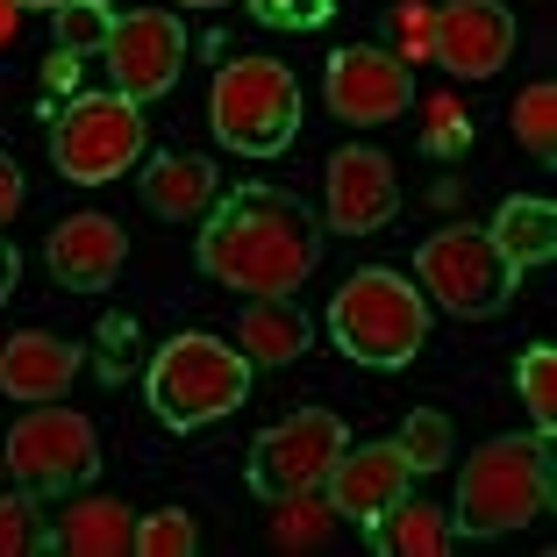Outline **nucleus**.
<instances>
[{
	"label": "nucleus",
	"instance_id": "4468645a",
	"mask_svg": "<svg viewBox=\"0 0 557 557\" xmlns=\"http://www.w3.org/2000/svg\"><path fill=\"white\" fill-rule=\"evenodd\" d=\"M50 278L65 286V294H100V286H115L122 264H129V236H122L115 214H65L58 230H50Z\"/></svg>",
	"mask_w": 557,
	"mask_h": 557
},
{
	"label": "nucleus",
	"instance_id": "a878e982",
	"mask_svg": "<svg viewBox=\"0 0 557 557\" xmlns=\"http://www.w3.org/2000/svg\"><path fill=\"white\" fill-rule=\"evenodd\" d=\"M194 550H200V529L186 508L136 515V557H194Z\"/></svg>",
	"mask_w": 557,
	"mask_h": 557
},
{
	"label": "nucleus",
	"instance_id": "72a5a7b5",
	"mask_svg": "<svg viewBox=\"0 0 557 557\" xmlns=\"http://www.w3.org/2000/svg\"><path fill=\"white\" fill-rule=\"evenodd\" d=\"M79 79V58H72V50H50L44 58V86H72Z\"/></svg>",
	"mask_w": 557,
	"mask_h": 557
},
{
	"label": "nucleus",
	"instance_id": "ddd939ff",
	"mask_svg": "<svg viewBox=\"0 0 557 557\" xmlns=\"http://www.w3.org/2000/svg\"><path fill=\"white\" fill-rule=\"evenodd\" d=\"M400 214V180L394 164L379 158L372 144H350L329 158V208H322V230H344V236H372Z\"/></svg>",
	"mask_w": 557,
	"mask_h": 557
},
{
	"label": "nucleus",
	"instance_id": "7c9ffc66",
	"mask_svg": "<svg viewBox=\"0 0 557 557\" xmlns=\"http://www.w3.org/2000/svg\"><path fill=\"white\" fill-rule=\"evenodd\" d=\"M386 36H394V58H400V65L429 58V8H422V0H400L394 15H386Z\"/></svg>",
	"mask_w": 557,
	"mask_h": 557
},
{
	"label": "nucleus",
	"instance_id": "b1692460",
	"mask_svg": "<svg viewBox=\"0 0 557 557\" xmlns=\"http://www.w3.org/2000/svg\"><path fill=\"white\" fill-rule=\"evenodd\" d=\"M50 15H58V50H72V58H94L115 36V8L108 0H58Z\"/></svg>",
	"mask_w": 557,
	"mask_h": 557
},
{
	"label": "nucleus",
	"instance_id": "412c9836",
	"mask_svg": "<svg viewBox=\"0 0 557 557\" xmlns=\"http://www.w3.org/2000/svg\"><path fill=\"white\" fill-rule=\"evenodd\" d=\"M364 536H372L379 557H443L458 543L450 536V515L429 508V500H408V493H400L394 508H379L372 522H364Z\"/></svg>",
	"mask_w": 557,
	"mask_h": 557
},
{
	"label": "nucleus",
	"instance_id": "5701e85b",
	"mask_svg": "<svg viewBox=\"0 0 557 557\" xmlns=\"http://www.w3.org/2000/svg\"><path fill=\"white\" fill-rule=\"evenodd\" d=\"M400 458H408V472L414 479H429V472H443V465L458 458V443H450V422H443L436 408H414L408 422H400Z\"/></svg>",
	"mask_w": 557,
	"mask_h": 557
},
{
	"label": "nucleus",
	"instance_id": "58836bf2",
	"mask_svg": "<svg viewBox=\"0 0 557 557\" xmlns=\"http://www.w3.org/2000/svg\"><path fill=\"white\" fill-rule=\"evenodd\" d=\"M0 465H8V458H0Z\"/></svg>",
	"mask_w": 557,
	"mask_h": 557
},
{
	"label": "nucleus",
	"instance_id": "dca6fc26",
	"mask_svg": "<svg viewBox=\"0 0 557 557\" xmlns=\"http://www.w3.org/2000/svg\"><path fill=\"white\" fill-rule=\"evenodd\" d=\"M86 372V350L65 344V336H50V329H22V336H8V350H0V394L8 400H65V386Z\"/></svg>",
	"mask_w": 557,
	"mask_h": 557
},
{
	"label": "nucleus",
	"instance_id": "9b49d317",
	"mask_svg": "<svg viewBox=\"0 0 557 557\" xmlns=\"http://www.w3.org/2000/svg\"><path fill=\"white\" fill-rule=\"evenodd\" d=\"M429 58L458 79H493L515 58V8L508 0H443V8H429Z\"/></svg>",
	"mask_w": 557,
	"mask_h": 557
},
{
	"label": "nucleus",
	"instance_id": "39448f33",
	"mask_svg": "<svg viewBox=\"0 0 557 557\" xmlns=\"http://www.w3.org/2000/svg\"><path fill=\"white\" fill-rule=\"evenodd\" d=\"M214 136L244 158H278L300 136V86L278 58H222L208 94Z\"/></svg>",
	"mask_w": 557,
	"mask_h": 557
},
{
	"label": "nucleus",
	"instance_id": "4be33fe9",
	"mask_svg": "<svg viewBox=\"0 0 557 557\" xmlns=\"http://www.w3.org/2000/svg\"><path fill=\"white\" fill-rule=\"evenodd\" d=\"M58 550V529L44 522V508H36V493H0V557H44Z\"/></svg>",
	"mask_w": 557,
	"mask_h": 557
},
{
	"label": "nucleus",
	"instance_id": "a211bd4d",
	"mask_svg": "<svg viewBox=\"0 0 557 557\" xmlns=\"http://www.w3.org/2000/svg\"><path fill=\"white\" fill-rule=\"evenodd\" d=\"M136 186H144V208L164 214V222H186V214H208L214 194H222V172H214L208 158H150L144 172H136Z\"/></svg>",
	"mask_w": 557,
	"mask_h": 557
},
{
	"label": "nucleus",
	"instance_id": "2eb2a0df",
	"mask_svg": "<svg viewBox=\"0 0 557 557\" xmlns=\"http://www.w3.org/2000/svg\"><path fill=\"white\" fill-rule=\"evenodd\" d=\"M329 486V515H350V522H372L379 508H394L400 493L414 486L408 458H400V443H358L336 458V472L322 479Z\"/></svg>",
	"mask_w": 557,
	"mask_h": 557
},
{
	"label": "nucleus",
	"instance_id": "473e14b6",
	"mask_svg": "<svg viewBox=\"0 0 557 557\" xmlns=\"http://www.w3.org/2000/svg\"><path fill=\"white\" fill-rule=\"evenodd\" d=\"M22 200H29V186H22V164L15 158H0V230L22 214Z\"/></svg>",
	"mask_w": 557,
	"mask_h": 557
},
{
	"label": "nucleus",
	"instance_id": "aec40b11",
	"mask_svg": "<svg viewBox=\"0 0 557 557\" xmlns=\"http://www.w3.org/2000/svg\"><path fill=\"white\" fill-rule=\"evenodd\" d=\"M486 236H493V250H500L515 272L550 264L557 258V208H550V200H536V194H515V200H500V208H493Z\"/></svg>",
	"mask_w": 557,
	"mask_h": 557
},
{
	"label": "nucleus",
	"instance_id": "f3484780",
	"mask_svg": "<svg viewBox=\"0 0 557 557\" xmlns=\"http://www.w3.org/2000/svg\"><path fill=\"white\" fill-rule=\"evenodd\" d=\"M50 529H58V550H72V557H129L136 550V508L115 500V493L72 500Z\"/></svg>",
	"mask_w": 557,
	"mask_h": 557
},
{
	"label": "nucleus",
	"instance_id": "20e7f679",
	"mask_svg": "<svg viewBox=\"0 0 557 557\" xmlns=\"http://www.w3.org/2000/svg\"><path fill=\"white\" fill-rule=\"evenodd\" d=\"M329 336H336L344 358L372 364V372H400L429 344V300L394 264H364V272L344 278V294L329 300Z\"/></svg>",
	"mask_w": 557,
	"mask_h": 557
},
{
	"label": "nucleus",
	"instance_id": "bb28decb",
	"mask_svg": "<svg viewBox=\"0 0 557 557\" xmlns=\"http://www.w3.org/2000/svg\"><path fill=\"white\" fill-rule=\"evenodd\" d=\"M515 386H522V400H529V414H536V429L550 436V429H557V350H550V344L522 350V364H515Z\"/></svg>",
	"mask_w": 557,
	"mask_h": 557
},
{
	"label": "nucleus",
	"instance_id": "2f4dec72",
	"mask_svg": "<svg viewBox=\"0 0 557 557\" xmlns=\"http://www.w3.org/2000/svg\"><path fill=\"white\" fill-rule=\"evenodd\" d=\"M129 372V322H100V379L115 386Z\"/></svg>",
	"mask_w": 557,
	"mask_h": 557
},
{
	"label": "nucleus",
	"instance_id": "f8f14e48",
	"mask_svg": "<svg viewBox=\"0 0 557 557\" xmlns=\"http://www.w3.org/2000/svg\"><path fill=\"white\" fill-rule=\"evenodd\" d=\"M108 72H115V94H129L136 108L158 94H172L186 65V29L164 8H136V15H115V36H108Z\"/></svg>",
	"mask_w": 557,
	"mask_h": 557
},
{
	"label": "nucleus",
	"instance_id": "9d476101",
	"mask_svg": "<svg viewBox=\"0 0 557 557\" xmlns=\"http://www.w3.org/2000/svg\"><path fill=\"white\" fill-rule=\"evenodd\" d=\"M322 94H329V115L358 122V129H379V122H400L414 108V72L400 65L394 50L350 44V50H329Z\"/></svg>",
	"mask_w": 557,
	"mask_h": 557
},
{
	"label": "nucleus",
	"instance_id": "7ed1b4c3",
	"mask_svg": "<svg viewBox=\"0 0 557 557\" xmlns=\"http://www.w3.org/2000/svg\"><path fill=\"white\" fill-rule=\"evenodd\" d=\"M144 394H150V414L164 429H208L222 414H236L250 400V358L230 344V336H208V329H186L172 344H158L144 372Z\"/></svg>",
	"mask_w": 557,
	"mask_h": 557
},
{
	"label": "nucleus",
	"instance_id": "cd10ccee",
	"mask_svg": "<svg viewBox=\"0 0 557 557\" xmlns=\"http://www.w3.org/2000/svg\"><path fill=\"white\" fill-rule=\"evenodd\" d=\"M422 150L429 158H458L465 144H472V115L458 108V94H436V100H422Z\"/></svg>",
	"mask_w": 557,
	"mask_h": 557
},
{
	"label": "nucleus",
	"instance_id": "1a4fd4ad",
	"mask_svg": "<svg viewBox=\"0 0 557 557\" xmlns=\"http://www.w3.org/2000/svg\"><path fill=\"white\" fill-rule=\"evenodd\" d=\"M344 450H350L344 414L300 408L250 443V493H264V500H278V493H322V479L336 472Z\"/></svg>",
	"mask_w": 557,
	"mask_h": 557
},
{
	"label": "nucleus",
	"instance_id": "0eeeda50",
	"mask_svg": "<svg viewBox=\"0 0 557 557\" xmlns=\"http://www.w3.org/2000/svg\"><path fill=\"white\" fill-rule=\"evenodd\" d=\"M50 158L72 186H108L144 164V108L129 94H79L50 129Z\"/></svg>",
	"mask_w": 557,
	"mask_h": 557
},
{
	"label": "nucleus",
	"instance_id": "e433bc0d",
	"mask_svg": "<svg viewBox=\"0 0 557 557\" xmlns=\"http://www.w3.org/2000/svg\"><path fill=\"white\" fill-rule=\"evenodd\" d=\"M15 8H22V15H29V8H58V0H15Z\"/></svg>",
	"mask_w": 557,
	"mask_h": 557
},
{
	"label": "nucleus",
	"instance_id": "c9c22d12",
	"mask_svg": "<svg viewBox=\"0 0 557 557\" xmlns=\"http://www.w3.org/2000/svg\"><path fill=\"white\" fill-rule=\"evenodd\" d=\"M15 29H22V8H15V0H0V50L15 44Z\"/></svg>",
	"mask_w": 557,
	"mask_h": 557
},
{
	"label": "nucleus",
	"instance_id": "423d86ee",
	"mask_svg": "<svg viewBox=\"0 0 557 557\" xmlns=\"http://www.w3.org/2000/svg\"><path fill=\"white\" fill-rule=\"evenodd\" d=\"M414 286H422V300H436L443 314L486 322V314H500L515 300L522 272L493 250L486 230H436L422 250H414Z\"/></svg>",
	"mask_w": 557,
	"mask_h": 557
},
{
	"label": "nucleus",
	"instance_id": "4c0bfd02",
	"mask_svg": "<svg viewBox=\"0 0 557 557\" xmlns=\"http://www.w3.org/2000/svg\"><path fill=\"white\" fill-rule=\"evenodd\" d=\"M180 8H230V0H180Z\"/></svg>",
	"mask_w": 557,
	"mask_h": 557
},
{
	"label": "nucleus",
	"instance_id": "6ab92c4d",
	"mask_svg": "<svg viewBox=\"0 0 557 557\" xmlns=\"http://www.w3.org/2000/svg\"><path fill=\"white\" fill-rule=\"evenodd\" d=\"M308 344H314V329H308V314L294 308V294L250 300L244 322H236V350L250 358V372H258V364H294Z\"/></svg>",
	"mask_w": 557,
	"mask_h": 557
},
{
	"label": "nucleus",
	"instance_id": "6e6552de",
	"mask_svg": "<svg viewBox=\"0 0 557 557\" xmlns=\"http://www.w3.org/2000/svg\"><path fill=\"white\" fill-rule=\"evenodd\" d=\"M0 458H8V472H15L36 500H58V493H79L86 479L100 472V436H94V422L72 414V408H29L8 429Z\"/></svg>",
	"mask_w": 557,
	"mask_h": 557
},
{
	"label": "nucleus",
	"instance_id": "f03ea898",
	"mask_svg": "<svg viewBox=\"0 0 557 557\" xmlns=\"http://www.w3.org/2000/svg\"><path fill=\"white\" fill-rule=\"evenodd\" d=\"M550 508V436H493L458 472V515L450 536H515Z\"/></svg>",
	"mask_w": 557,
	"mask_h": 557
},
{
	"label": "nucleus",
	"instance_id": "c85d7f7f",
	"mask_svg": "<svg viewBox=\"0 0 557 557\" xmlns=\"http://www.w3.org/2000/svg\"><path fill=\"white\" fill-rule=\"evenodd\" d=\"M272 508H278V522H272V543H286V550H308V543H322V529H329V508L314 500V493H278Z\"/></svg>",
	"mask_w": 557,
	"mask_h": 557
},
{
	"label": "nucleus",
	"instance_id": "f257e3e1",
	"mask_svg": "<svg viewBox=\"0 0 557 557\" xmlns=\"http://www.w3.org/2000/svg\"><path fill=\"white\" fill-rule=\"evenodd\" d=\"M322 244L329 230L308 200L278 194V186H230V194H214L194 258L214 286L250 294V300H278L314 278Z\"/></svg>",
	"mask_w": 557,
	"mask_h": 557
},
{
	"label": "nucleus",
	"instance_id": "c756f323",
	"mask_svg": "<svg viewBox=\"0 0 557 557\" xmlns=\"http://www.w3.org/2000/svg\"><path fill=\"white\" fill-rule=\"evenodd\" d=\"M250 15L264 29H322L336 15V0H250Z\"/></svg>",
	"mask_w": 557,
	"mask_h": 557
},
{
	"label": "nucleus",
	"instance_id": "f704fd0d",
	"mask_svg": "<svg viewBox=\"0 0 557 557\" xmlns=\"http://www.w3.org/2000/svg\"><path fill=\"white\" fill-rule=\"evenodd\" d=\"M15 278H22V250L8 244V236H0V300L15 294Z\"/></svg>",
	"mask_w": 557,
	"mask_h": 557
},
{
	"label": "nucleus",
	"instance_id": "393cba45",
	"mask_svg": "<svg viewBox=\"0 0 557 557\" xmlns=\"http://www.w3.org/2000/svg\"><path fill=\"white\" fill-rule=\"evenodd\" d=\"M515 136H522V150L529 158H543L550 164V150H557V86L550 79H536V86H522V100H515Z\"/></svg>",
	"mask_w": 557,
	"mask_h": 557
}]
</instances>
